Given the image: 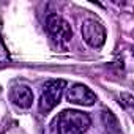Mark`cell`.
I'll use <instances>...</instances> for the list:
<instances>
[{
    "instance_id": "obj_1",
    "label": "cell",
    "mask_w": 134,
    "mask_h": 134,
    "mask_svg": "<svg viewBox=\"0 0 134 134\" xmlns=\"http://www.w3.org/2000/svg\"><path fill=\"white\" fill-rule=\"evenodd\" d=\"M90 117L81 110H63L57 118L58 134H84L90 126Z\"/></svg>"
},
{
    "instance_id": "obj_2",
    "label": "cell",
    "mask_w": 134,
    "mask_h": 134,
    "mask_svg": "<svg viewBox=\"0 0 134 134\" xmlns=\"http://www.w3.org/2000/svg\"><path fill=\"white\" fill-rule=\"evenodd\" d=\"M66 88V82L63 79H54V81H49L43 92H41V96H40V101H38V107H40V112L43 114H47L51 112L62 99L63 96V92Z\"/></svg>"
},
{
    "instance_id": "obj_3",
    "label": "cell",
    "mask_w": 134,
    "mask_h": 134,
    "mask_svg": "<svg viewBox=\"0 0 134 134\" xmlns=\"http://www.w3.org/2000/svg\"><path fill=\"white\" fill-rule=\"evenodd\" d=\"M84 41L92 47H101L106 43V29L96 19H85L81 27Z\"/></svg>"
},
{
    "instance_id": "obj_4",
    "label": "cell",
    "mask_w": 134,
    "mask_h": 134,
    "mask_svg": "<svg viewBox=\"0 0 134 134\" xmlns=\"http://www.w3.org/2000/svg\"><path fill=\"white\" fill-rule=\"evenodd\" d=\"M46 27H47L49 33L52 35V38L55 41H58L60 44L70 43L73 38L71 25L58 14H49L46 19Z\"/></svg>"
},
{
    "instance_id": "obj_5",
    "label": "cell",
    "mask_w": 134,
    "mask_h": 134,
    "mask_svg": "<svg viewBox=\"0 0 134 134\" xmlns=\"http://www.w3.org/2000/svg\"><path fill=\"white\" fill-rule=\"evenodd\" d=\"M66 101L76 106H93L96 103V95L84 84H74L66 92Z\"/></svg>"
},
{
    "instance_id": "obj_6",
    "label": "cell",
    "mask_w": 134,
    "mask_h": 134,
    "mask_svg": "<svg viewBox=\"0 0 134 134\" xmlns=\"http://www.w3.org/2000/svg\"><path fill=\"white\" fill-rule=\"evenodd\" d=\"M10 98H11L13 104L18 106L19 109H29L33 104V93H32L30 87H27V85H16V87H13Z\"/></svg>"
},
{
    "instance_id": "obj_7",
    "label": "cell",
    "mask_w": 134,
    "mask_h": 134,
    "mask_svg": "<svg viewBox=\"0 0 134 134\" xmlns=\"http://www.w3.org/2000/svg\"><path fill=\"white\" fill-rule=\"evenodd\" d=\"M121 104H123L126 109H131V106H132V96H131L129 93H123V95H121Z\"/></svg>"
}]
</instances>
